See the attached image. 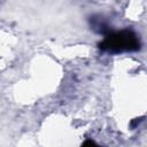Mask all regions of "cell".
I'll return each mask as SVG.
<instances>
[{
	"instance_id": "cell-1",
	"label": "cell",
	"mask_w": 147,
	"mask_h": 147,
	"mask_svg": "<svg viewBox=\"0 0 147 147\" xmlns=\"http://www.w3.org/2000/svg\"><path fill=\"white\" fill-rule=\"evenodd\" d=\"M102 51L108 52H123V51H137L139 49V41L137 36L130 31L124 30L119 32L108 33L106 38L99 44Z\"/></svg>"
},
{
	"instance_id": "cell-2",
	"label": "cell",
	"mask_w": 147,
	"mask_h": 147,
	"mask_svg": "<svg viewBox=\"0 0 147 147\" xmlns=\"http://www.w3.org/2000/svg\"><path fill=\"white\" fill-rule=\"evenodd\" d=\"M84 145H94V142H93V141H91V140H88V141H86Z\"/></svg>"
}]
</instances>
